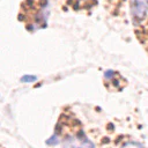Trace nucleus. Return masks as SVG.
Listing matches in <instances>:
<instances>
[{
  "instance_id": "1",
  "label": "nucleus",
  "mask_w": 148,
  "mask_h": 148,
  "mask_svg": "<svg viewBox=\"0 0 148 148\" xmlns=\"http://www.w3.org/2000/svg\"><path fill=\"white\" fill-rule=\"evenodd\" d=\"M64 148H94L90 140L84 138V135H77L75 138H69L65 141Z\"/></svg>"
},
{
  "instance_id": "2",
  "label": "nucleus",
  "mask_w": 148,
  "mask_h": 148,
  "mask_svg": "<svg viewBox=\"0 0 148 148\" xmlns=\"http://www.w3.org/2000/svg\"><path fill=\"white\" fill-rule=\"evenodd\" d=\"M148 10L147 0H132L131 2V12L134 18L142 20Z\"/></svg>"
},
{
  "instance_id": "3",
  "label": "nucleus",
  "mask_w": 148,
  "mask_h": 148,
  "mask_svg": "<svg viewBox=\"0 0 148 148\" xmlns=\"http://www.w3.org/2000/svg\"><path fill=\"white\" fill-rule=\"evenodd\" d=\"M123 148H145V146L138 142H127L126 145L123 146Z\"/></svg>"
},
{
  "instance_id": "4",
  "label": "nucleus",
  "mask_w": 148,
  "mask_h": 148,
  "mask_svg": "<svg viewBox=\"0 0 148 148\" xmlns=\"http://www.w3.org/2000/svg\"><path fill=\"white\" fill-rule=\"evenodd\" d=\"M37 80V77L35 76V75H23L22 77H21V81L22 82H34V81H36Z\"/></svg>"
},
{
  "instance_id": "5",
  "label": "nucleus",
  "mask_w": 148,
  "mask_h": 148,
  "mask_svg": "<svg viewBox=\"0 0 148 148\" xmlns=\"http://www.w3.org/2000/svg\"><path fill=\"white\" fill-rule=\"evenodd\" d=\"M46 143L47 145H57V143H59V139H58V136L57 135H53V136H51L49 140H46Z\"/></svg>"
}]
</instances>
